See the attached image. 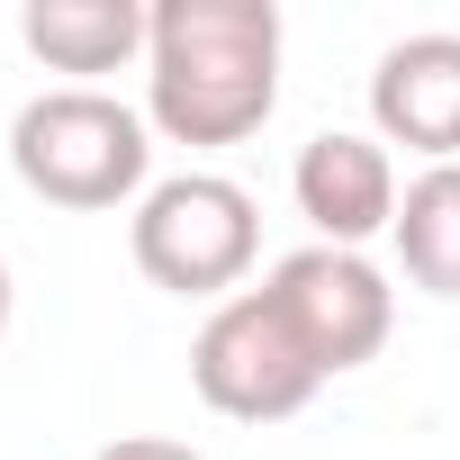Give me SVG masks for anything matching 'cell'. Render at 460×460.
<instances>
[{"mask_svg": "<svg viewBox=\"0 0 460 460\" xmlns=\"http://www.w3.org/2000/svg\"><path fill=\"white\" fill-rule=\"evenodd\" d=\"M280 109V10L271 0H154L145 127L172 145H244Z\"/></svg>", "mask_w": 460, "mask_h": 460, "instance_id": "1", "label": "cell"}, {"mask_svg": "<svg viewBox=\"0 0 460 460\" xmlns=\"http://www.w3.org/2000/svg\"><path fill=\"white\" fill-rule=\"evenodd\" d=\"M10 172H19L46 208L100 217V208H127V199L154 190V181H145V172H154V127H145L127 100L91 91V82L37 91V100L10 118Z\"/></svg>", "mask_w": 460, "mask_h": 460, "instance_id": "2", "label": "cell"}, {"mask_svg": "<svg viewBox=\"0 0 460 460\" xmlns=\"http://www.w3.org/2000/svg\"><path fill=\"white\" fill-rule=\"evenodd\" d=\"M127 244H136V271L172 298H235V280L253 271L262 253V217H253V190L226 181V172H172L136 199L127 217Z\"/></svg>", "mask_w": 460, "mask_h": 460, "instance_id": "3", "label": "cell"}, {"mask_svg": "<svg viewBox=\"0 0 460 460\" xmlns=\"http://www.w3.org/2000/svg\"><path fill=\"white\" fill-rule=\"evenodd\" d=\"M190 379H199V397L226 424H289L325 388V370L307 361V343L289 334V316L271 307V289H235V298L199 325Z\"/></svg>", "mask_w": 460, "mask_h": 460, "instance_id": "4", "label": "cell"}, {"mask_svg": "<svg viewBox=\"0 0 460 460\" xmlns=\"http://www.w3.org/2000/svg\"><path fill=\"white\" fill-rule=\"evenodd\" d=\"M262 289H271V307L289 316V334L307 343V361H316L325 379L379 361V343H388V325H397V289H388V271H379L370 253L307 244V253H280Z\"/></svg>", "mask_w": 460, "mask_h": 460, "instance_id": "5", "label": "cell"}, {"mask_svg": "<svg viewBox=\"0 0 460 460\" xmlns=\"http://www.w3.org/2000/svg\"><path fill=\"white\" fill-rule=\"evenodd\" d=\"M289 190H298V217L316 226V244H334V253H361L370 235H388V226H397V199H406L388 145H379V136H352V127L307 136Z\"/></svg>", "mask_w": 460, "mask_h": 460, "instance_id": "6", "label": "cell"}, {"mask_svg": "<svg viewBox=\"0 0 460 460\" xmlns=\"http://www.w3.org/2000/svg\"><path fill=\"white\" fill-rule=\"evenodd\" d=\"M370 127L379 145H406L424 163H460V37L424 28L397 37L370 73Z\"/></svg>", "mask_w": 460, "mask_h": 460, "instance_id": "7", "label": "cell"}, {"mask_svg": "<svg viewBox=\"0 0 460 460\" xmlns=\"http://www.w3.org/2000/svg\"><path fill=\"white\" fill-rule=\"evenodd\" d=\"M19 37H28V55L46 73H118V64L145 55L154 10L145 0H28Z\"/></svg>", "mask_w": 460, "mask_h": 460, "instance_id": "8", "label": "cell"}, {"mask_svg": "<svg viewBox=\"0 0 460 460\" xmlns=\"http://www.w3.org/2000/svg\"><path fill=\"white\" fill-rule=\"evenodd\" d=\"M397 271L424 298H460V163H424L397 199Z\"/></svg>", "mask_w": 460, "mask_h": 460, "instance_id": "9", "label": "cell"}, {"mask_svg": "<svg viewBox=\"0 0 460 460\" xmlns=\"http://www.w3.org/2000/svg\"><path fill=\"white\" fill-rule=\"evenodd\" d=\"M91 460H208V451H190V442H172V433H118V442H100Z\"/></svg>", "mask_w": 460, "mask_h": 460, "instance_id": "10", "label": "cell"}, {"mask_svg": "<svg viewBox=\"0 0 460 460\" xmlns=\"http://www.w3.org/2000/svg\"><path fill=\"white\" fill-rule=\"evenodd\" d=\"M10 298H19V289H10V262H0V334H10Z\"/></svg>", "mask_w": 460, "mask_h": 460, "instance_id": "11", "label": "cell"}]
</instances>
